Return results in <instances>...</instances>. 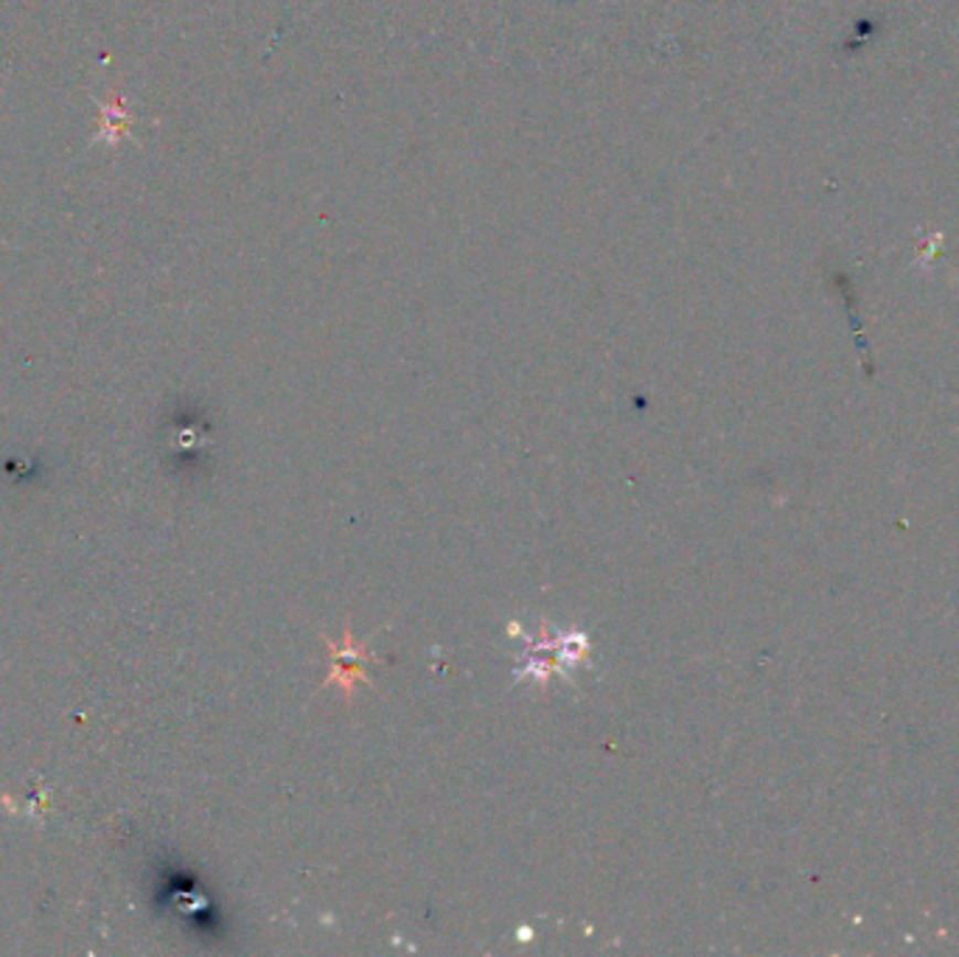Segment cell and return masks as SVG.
<instances>
[{
  "instance_id": "1",
  "label": "cell",
  "mask_w": 959,
  "mask_h": 957,
  "mask_svg": "<svg viewBox=\"0 0 959 957\" xmlns=\"http://www.w3.org/2000/svg\"><path fill=\"white\" fill-rule=\"evenodd\" d=\"M331 651H334V674H331V680H340L342 691H351V682H354V677H365V671L360 669V657L365 655V649H356V646H351L349 640H345V649H337V646H331Z\"/></svg>"
}]
</instances>
